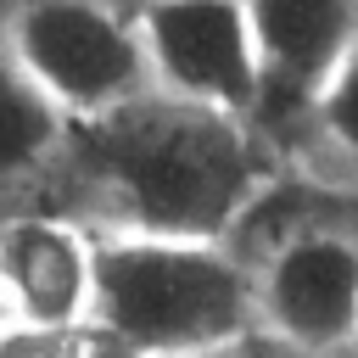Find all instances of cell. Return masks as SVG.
I'll return each mask as SVG.
<instances>
[{"mask_svg":"<svg viewBox=\"0 0 358 358\" xmlns=\"http://www.w3.org/2000/svg\"><path fill=\"white\" fill-rule=\"evenodd\" d=\"M84 168L123 218L117 235L151 241L218 246L257 190L252 123L157 90L84 123Z\"/></svg>","mask_w":358,"mask_h":358,"instance_id":"6da1fadb","label":"cell"},{"mask_svg":"<svg viewBox=\"0 0 358 358\" xmlns=\"http://www.w3.org/2000/svg\"><path fill=\"white\" fill-rule=\"evenodd\" d=\"M257 313L302 352L358 347V246L336 229H302L280 241L257 285Z\"/></svg>","mask_w":358,"mask_h":358,"instance_id":"8992f818","label":"cell"},{"mask_svg":"<svg viewBox=\"0 0 358 358\" xmlns=\"http://www.w3.org/2000/svg\"><path fill=\"white\" fill-rule=\"evenodd\" d=\"M78 358H140V352H129V347H117V341L95 336V341H78Z\"/></svg>","mask_w":358,"mask_h":358,"instance_id":"8fae6325","label":"cell"},{"mask_svg":"<svg viewBox=\"0 0 358 358\" xmlns=\"http://www.w3.org/2000/svg\"><path fill=\"white\" fill-rule=\"evenodd\" d=\"M246 17L257 45V117H319L358 50V11L347 0H263L246 6Z\"/></svg>","mask_w":358,"mask_h":358,"instance_id":"5b68a950","label":"cell"},{"mask_svg":"<svg viewBox=\"0 0 358 358\" xmlns=\"http://www.w3.org/2000/svg\"><path fill=\"white\" fill-rule=\"evenodd\" d=\"M0 302L28 330L78 336L95 313V246L67 218H17L0 229Z\"/></svg>","mask_w":358,"mask_h":358,"instance_id":"52a82bcc","label":"cell"},{"mask_svg":"<svg viewBox=\"0 0 358 358\" xmlns=\"http://www.w3.org/2000/svg\"><path fill=\"white\" fill-rule=\"evenodd\" d=\"M257 313L246 268L207 241L112 235L95 246V330L140 358H218Z\"/></svg>","mask_w":358,"mask_h":358,"instance_id":"7a4b0ae2","label":"cell"},{"mask_svg":"<svg viewBox=\"0 0 358 358\" xmlns=\"http://www.w3.org/2000/svg\"><path fill=\"white\" fill-rule=\"evenodd\" d=\"M62 134H67V117L28 84V73L17 67V56L0 34V190L34 179L56 157Z\"/></svg>","mask_w":358,"mask_h":358,"instance_id":"ba28073f","label":"cell"},{"mask_svg":"<svg viewBox=\"0 0 358 358\" xmlns=\"http://www.w3.org/2000/svg\"><path fill=\"white\" fill-rule=\"evenodd\" d=\"M140 39L157 95L241 123L257 117V45L246 6H145Z\"/></svg>","mask_w":358,"mask_h":358,"instance_id":"277c9868","label":"cell"},{"mask_svg":"<svg viewBox=\"0 0 358 358\" xmlns=\"http://www.w3.org/2000/svg\"><path fill=\"white\" fill-rule=\"evenodd\" d=\"M0 358H78V336L6 324V330H0Z\"/></svg>","mask_w":358,"mask_h":358,"instance_id":"30bf717a","label":"cell"},{"mask_svg":"<svg viewBox=\"0 0 358 358\" xmlns=\"http://www.w3.org/2000/svg\"><path fill=\"white\" fill-rule=\"evenodd\" d=\"M6 45L28 73V84L67 123H95L157 90L140 39V11L45 0V6H22L6 22Z\"/></svg>","mask_w":358,"mask_h":358,"instance_id":"3957f363","label":"cell"},{"mask_svg":"<svg viewBox=\"0 0 358 358\" xmlns=\"http://www.w3.org/2000/svg\"><path fill=\"white\" fill-rule=\"evenodd\" d=\"M319 123H324V134H330L341 151L358 157V50L347 56L341 78L330 84V95H324V106H319Z\"/></svg>","mask_w":358,"mask_h":358,"instance_id":"9c48e42d","label":"cell"}]
</instances>
